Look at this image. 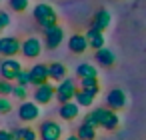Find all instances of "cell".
<instances>
[{
  "label": "cell",
  "mask_w": 146,
  "mask_h": 140,
  "mask_svg": "<svg viewBox=\"0 0 146 140\" xmlns=\"http://www.w3.org/2000/svg\"><path fill=\"white\" fill-rule=\"evenodd\" d=\"M32 16H34V20L38 22V26H40L42 30H44V28H50V26H54V24H58V14H56L54 6H50V4H46V2L36 4L34 10H32Z\"/></svg>",
  "instance_id": "cell-1"
},
{
  "label": "cell",
  "mask_w": 146,
  "mask_h": 140,
  "mask_svg": "<svg viewBox=\"0 0 146 140\" xmlns=\"http://www.w3.org/2000/svg\"><path fill=\"white\" fill-rule=\"evenodd\" d=\"M92 116H94V120H96V126H102V128H106V130H114L118 124H120V118H118V114H116V110H112V108H94L92 110Z\"/></svg>",
  "instance_id": "cell-2"
},
{
  "label": "cell",
  "mask_w": 146,
  "mask_h": 140,
  "mask_svg": "<svg viewBox=\"0 0 146 140\" xmlns=\"http://www.w3.org/2000/svg\"><path fill=\"white\" fill-rule=\"evenodd\" d=\"M76 92H78L76 82H74L72 78H64V80L58 82V86H56V100H58L60 104H66V102H70V100L76 96Z\"/></svg>",
  "instance_id": "cell-3"
},
{
  "label": "cell",
  "mask_w": 146,
  "mask_h": 140,
  "mask_svg": "<svg viewBox=\"0 0 146 140\" xmlns=\"http://www.w3.org/2000/svg\"><path fill=\"white\" fill-rule=\"evenodd\" d=\"M20 72H22V64L16 58H6V60H2V64H0V76L4 80L14 82Z\"/></svg>",
  "instance_id": "cell-4"
},
{
  "label": "cell",
  "mask_w": 146,
  "mask_h": 140,
  "mask_svg": "<svg viewBox=\"0 0 146 140\" xmlns=\"http://www.w3.org/2000/svg\"><path fill=\"white\" fill-rule=\"evenodd\" d=\"M62 40H64V30H62V26L54 24V26H50V28H44V44H46L48 50L58 48V46L62 44Z\"/></svg>",
  "instance_id": "cell-5"
},
{
  "label": "cell",
  "mask_w": 146,
  "mask_h": 140,
  "mask_svg": "<svg viewBox=\"0 0 146 140\" xmlns=\"http://www.w3.org/2000/svg\"><path fill=\"white\" fill-rule=\"evenodd\" d=\"M38 134H40L42 140H60L62 138V126L56 120H46V122L40 124Z\"/></svg>",
  "instance_id": "cell-6"
},
{
  "label": "cell",
  "mask_w": 146,
  "mask_h": 140,
  "mask_svg": "<svg viewBox=\"0 0 146 140\" xmlns=\"http://www.w3.org/2000/svg\"><path fill=\"white\" fill-rule=\"evenodd\" d=\"M52 98H56V86H52L50 82L36 86V90H34V102L36 104H50Z\"/></svg>",
  "instance_id": "cell-7"
},
{
  "label": "cell",
  "mask_w": 146,
  "mask_h": 140,
  "mask_svg": "<svg viewBox=\"0 0 146 140\" xmlns=\"http://www.w3.org/2000/svg\"><path fill=\"white\" fill-rule=\"evenodd\" d=\"M28 72H30V84H34V86H42L50 80L48 64H34Z\"/></svg>",
  "instance_id": "cell-8"
},
{
  "label": "cell",
  "mask_w": 146,
  "mask_h": 140,
  "mask_svg": "<svg viewBox=\"0 0 146 140\" xmlns=\"http://www.w3.org/2000/svg\"><path fill=\"white\" fill-rule=\"evenodd\" d=\"M0 46H2V54L6 58H14L22 50V42L16 36H4V38H0Z\"/></svg>",
  "instance_id": "cell-9"
},
{
  "label": "cell",
  "mask_w": 146,
  "mask_h": 140,
  "mask_svg": "<svg viewBox=\"0 0 146 140\" xmlns=\"http://www.w3.org/2000/svg\"><path fill=\"white\" fill-rule=\"evenodd\" d=\"M22 56H26V58H36V56H40L42 54V42H40V38H36V36H28L24 42H22Z\"/></svg>",
  "instance_id": "cell-10"
},
{
  "label": "cell",
  "mask_w": 146,
  "mask_h": 140,
  "mask_svg": "<svg viewBox=\"0 0 146 140\" xmlns=\"http://www.w3.org/2000/svg\"><path fill=\"white\" fill-rule=\"evenodd\" d=\"M40 116V108H38V104L36 102H22L20 104V108H18V118L22 120V122H32V120H36Z\"/></svg>",
  "instance_id": "cell-11"
},
{
  "label": "cell",
  "mask_w": 146,
  "mask_h": 140,
  "mask_svg": "<svg viewBox=\"0 0 146 140\" xmlns=\"http://www.w3.org/2000/svg\"><path fill=\"white\" fill-rule=\"evenodd\" d=\"M106 104H108V108H112V110L124 108V106H126V92L120 90V88H112V90L108 92V96H106Z\"/></svg>",
  "instance_id": "cell-12"
},
{
  "label": "cell",
  "mask_w": 146,
  "mask_h": 140,
  "mask_svg": "<svg viewBox=\"0 0 146 140\" xmlns=\"http://www.w3.org/2000/svg\"><path fill=\"white\" fill-rule=\"evenodd\" d=\"M86 40H88V46L96 52V50H100V48H104V42H106V38H104V32L102 30H96V28H88L86 30Z\"/></svg>",
  "instance_id": "cell-13"
},
{
  "label": "cell",
  "mask_w": 146,
  "mask_h": 140,
  "mask_svg": "<svg viewBox=\"0 0 146 140\" xmlns=\"http://www.w3.org/2000/svg\"><path fill=\"white\" fill-rule=\"evenodd\" d=\"M86 48H90V46H88V40H86L84 34H72V36L68 38V50H70V52H74V54H84Z\"/></svg>",
  "instance_id": "cell-14"
},
{
  "label": "cell",
  "mask_w": 146,
  "mask_h": 140,
  "mask_svg": "<svg viewBox=\"0 0 146 140\" xmlns=\"http://www.w3.org/2000/svg\"><path fill=\"white\" fill-rule=\"evenodd\" d=\"M110 22H112V16H110V12L108 10H98L96 14H94V18H92V28H96V30H106L108 26H110Z\"/></svg>",
  "instance_id": "cell-15"
},
{
  "label": "cell",
  "mask_w": 146,
  "mask_h": 140,
  "mask_svg": "<svg viewBox=\"0 0 146 140\" xmlns=\"http://www.w3.org/2000/svg\"><path fill=\"white\" fill-rule=\"evenodd\" d=\"M58 114H60V118H64V120H74V118H78V114H80V104H78V102L60 104Z\"/></svg>",
  "instance_id": "cell-16"
},
{
  "label": "cell",
  "mask_w": 146,
  "mask_h": 140,
  "mask_svg": "<svg viewBox=\"0 0 146 140\" xmlns=\"http://www.w3.org/2000/svg\"><path fill=\"white\" fill-rule=\"evenodd\" d=\"M94 58H96V62H98L100 66H112V64L116 62L114 52L108 50V48H100V50H96V52H94Z\"/></svg>",
  "instance_id": "cell-17"
},
{
  "label": "cell",
  "mask_w": 146,
  "mask_h": 140,
  "mask_svg": "<svg viewBox=\"0 0 146 140\" xmlns=\"http://www.w3.org/2000/svg\"><path fill=\"white\" fill-rule=\"evenodd\" d=\"M76 74H78L80 80L82 78H98V68L90 62H82V64L76 66Z\"/></svg>",
  "instance_id": "cell-18"
},
{
  "label": "cell",
  "mask_w": 146,
  "mask_h": 140,
  "mask_svg": "<svg viewBox=\"0 0 146 140\" xmlns=\"http://www.w3.org/2000/svg\"><path fill=\"white\" fill-rule=\"evenodd\" d=\"M48 72H50V80H56V82H62L66 76V66L62 62H52L48 64Z\"/></svg>",
  "instance_id": "cell-19"
},
{
  "label": "cell",
  "mask_w": 146,
  "mask_h": 140,
  "mask_svg": "<svg viewBox=\"0 0 146 140\" xmlns=\"http://www.w3.org/2000/svg\"><path fill=\"white\" fill-rule=\"evenodd\" d=\"M94 94L92 92H88V90H82L80 86H78V92H76V96H74V100L80 104V106H84V108H88V106H92V102H94Z\"/></svg>",
  "instance_id": "cell-20"
},
{
  "label": "cell",
  "mask_w": 146,
  "mask_h": 140,
  "mask_svg": "<svg viewBox=\"0 0 146 140\" xmlns=\"http://www.w3.org/2000/svg\"><path fill=\"white\" fill-rule=\"evenodd\" d=\"M76 136L82 138V140H94L96 138V126H90V124L82 122L76 130Z\"/></svg>",
  "instance_id": "cell-21"
},
{
  "label": "cell",
  "mask_w": 146,
  "mask_h": 140,
  "mask_svg": "<svg viewBox=\"0 0 146 140\" xmlns=\"http://www.w3.org/2000/svg\"><path fill=\"white\" fill-rule=\"evenodd\" d=\"M12 140H36V132L28 126L12 130Z\"/></svg>",
  "instance_id": "cell-22"
},
{
  "label": "cell",
  "mask_w": 146,
  "mask_h": 140,
  "mask_svg": "<svg viewBox=\"0 0 146 140\" xmlns=\"http://www.w3.org/2000/svg\"><path fill=\"white\" fill-rule=\"evenodd\" d=\"M80 88H82V90H88V92H92L94 96H98V92H100L98 78H82V84H80Z\"/></svg>",
  "instance_id": "cell-23"
},
{
  "label": "cell",
  "mask_w": 146,
  "mask_h": 140,
  "mask_svg": "<svg viewBox=\"0 0 146 140\" xmlns=\"http://www.w3.org/2000/svg\"><path fill=\"white\" fill-rule=\"evenodd\" d=\"M8 4L14 12H26L30 6V0H8Z\"/></svg>",
  "instance_id": "cell-24"
},
{
  "label": "cell",
  "mask_w": 146,
  "mask_h": 140,
  "mask_svg": "<svg viewBox=\"0 0 146 140\" xmlns=\"http://www.w3.org/2000/svg\"><path fill=\"white\" fill-rule=\"evenodd\" d=\"M12 90H14V84L10 80L0 78V96H12Z\"/></svg>",
  "instance_id": "cell-25"
},
{
  "label": "cell",
  "mask_w": 146,
  "mask_h": 140,
  "mask_svg": "<svg viewBox=\"0 0 146 140\" xmlns=\"http://www.w3.org/2000/svg\"><path fill=\"white\" fill-rule=\"evenodd\" d=\"M12 96H14V98H18L20 102H24V100H26V96H28V90H26V86H20V84H14V90H12Z\"/></svg>",
  "instance_id": "cell-26"
},
{
  "label": "cell",
  "mask_w": 146,
  "mask_h": 140,
  "mask_svg": "<svg viewBox=\"0 0 146 140\" xmlns=\"http://www.w3.org/2000/svg\"><path fill=\"white\" fill-rule=\"evenodd\" d=\"M12 110V102L8 96H0V114H8Z\"/></svg>",
  "instance_id": "cell-27"
},
{
  "label": "cell",
  "mask_w": 146,
  "mask_h": 140,
  "mask_svg": "<svg viewBox=\"0 0 146 140\" xmlns=\"http://www.w3.org/2000/svg\"><path fill=\"white\" fill-rule=\"evenodd\" d=\"M16 84H20V86H30V72H28V70H22V72L18 74V78H16Z\"/></svg>",
  "instance_id": "cell-28"
},
{
  "label": "cell",
  "mask_w": 146,
  "mask_h": 140,
  "mask_svg": "<svg viewBox=\"0 0 146 140\" xmlns=\"http://www.w3.org/2000/svg\"><path fill=\"white\" fill-rule=\"evenodd\" d=\"M0 26H2V28L10 26V16H8V12H4V10H0Z\"/></svg>",
  "instance_id": "cell-29"
},
{
  "label": "cell",
  "mask_w": 146,
  "mask_h": 140,
  "mask_svg": "<svg viewBox=\"0 0 146 140\" xmlns=\"http://www.w3.org/2000/svg\"><path fill=\"white\" fill-rule=\"evenodd\" d=\"M0 140H12V132H8V130H0Z\"/></svg>",
  "instance_id": "cell-30"
},
{
  "label": "cell",
  "mask_w": 146,
  "mask_h": 140,
  "mask_svg": "<svg viewBox=\"0 0 146 140\" xmlns=\"http://www.w3.org/2000/svg\"><path fill=\"white\" fill-rule=\"evenodd\" d=\"M66 140H82V138H78V136H68Z\"/></svg>",
  "instance_id": "cell-31"
},
{
  "label": "cell",
  "mask_w": 146,
  "mask_h": 140,
  "mask_svg": "<svg viewBox=\"0 0 146 140\" xmlns=\"http://www.w3.org/2000/svg\"><path fill=\"white\" fill-rule=\"evenodd\" d=\"M0 54H2V46H0Z\"/></svg>",
  "instance_id": "cell-32"
},
{
  "label": "cell",
  "mask_w": 146,
  "mask_h": 140,
  "mask_svg": "<svg viewBox=\"0 0 146 140\" xmlns=\"http://www.w3.org/2000/svg\"><path fill=\"white\" fill-rule=\"evenodd\" d=\"M0 32H2V26H0Z\"/></svg>",
  "instance_id": "cell-33"
}]
</instances>
